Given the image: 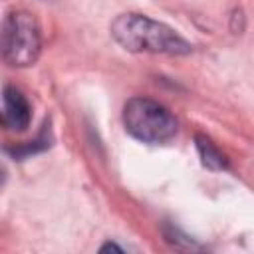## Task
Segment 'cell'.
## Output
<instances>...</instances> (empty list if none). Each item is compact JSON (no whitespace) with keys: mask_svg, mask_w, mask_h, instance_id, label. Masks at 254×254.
<instances>
[{"mask_svg":"<svg viewBox=\"0 0 254 254\" xmlns=\"http://www.w3.org/2000/svg\"><path fill=\"white\" fill-rule=\"evenodd\" d=\"M109 30L113 40L127 52L167 56H187L192 52V46L171 26L143 14H119L111 22Z\"/></svg>","mask_w":254,"mask_h":254,"instance_id":"1","label":"cell"},{"mask_svg":"<svg viewBox=\"0 0 254 254\" xmlns=\"http://www.w3.org/2000/svg\"><path fill=\"white\" fill-rule=\"evenodd\" d=\"M123 125L131 137L149 145H161L177 135V117L159 101L131 97L123 107Z\"/></svg>","mask_w":254,"mask_h":254,"instance_id":"2","label":"cell"},{"mask_svg":"<svg viewBox=\"0 0 254 254\" xmlns=\"http://www.w3.org/2000/svg\"><path fill=\"white\" fill-rule=\"evenodd\" d=\"M42 52V34L38 20L26 10H12L2 24V58L12 67L36 64Z\"/></svg>","mask_w":254,"mask_h":254,"instance_id":"3","label":"cell"},{"mask_svg":"<svg viewBox=\"0 0 254 254\" xmlns=\"http://www.w3.org/2000/svg\"><path fill=\"white\" fill-rule=\"evenodd\" d=\"M32 119V107L26 95L14 85H4L2 91V125L8 131H26Z\"/></svg>","mask_w":254,"mask_h":254,"instance_id":"4","label":"cell"},{"mask_svg":"<svg viewBox=\"0 0 254 254\" xmlns=\"http://www.w3.org/2000/svg\"><path fill=\"white\" fill-rule=\"evenodd\" d=\"M194 145H196V151H198V157H200V163L210 169V171H224L228 169V161L226 157L218 151V147L204 135H194Z\"/></svg>","mask_w":254,"mask_h":254,"instance_id":"5","label":"cell"},{"mask_svg":"<svg viewBox=\"0 0 254 254\" xmlns=\"http://www.w3.org/2000/svg\"><path fill=\"white\" fill-rule=\"evenodd\" d=\"M52 145V135H50V125H44V129L40 131V135L34 139V141H28L26 145L22 147H14V149H8V153L16 159H24V157H30L34 153H40V151H46L48 147Z\"/></svg>","mask_w":254,"mask_h":254,"instance_id":"6","label":"cell"},{"mask_svg":"<svg viewBox=\"0 0 254 254\" xmlns=\"http://www.w3.org/2000/svg\"><path fill=\"white\" fill-rule=\"evenodd\" d=\"M163 236H165V240H167L171 246H175L177 250H202L200 244L192 242L183 230H179V228L173 226V224H163Z\"/></svg>","mask_w":254,"mask_h":254,"instance_id":"7","label":"cell"},{"mask_svg":"<svg viewBox=\"0 0 254 254\" xmlns=\"http://www.w3.org/2000/svg\"><path fill=\"white\" fill-rule=\"evenodd\" d=\"M99 252H123V248L117 246L115 242H107V244H103V246L99 248Z\"/></svg>","mask_w":254,"mask_h":254,"instance_id":"8","label":"cell"}]
</instances>
